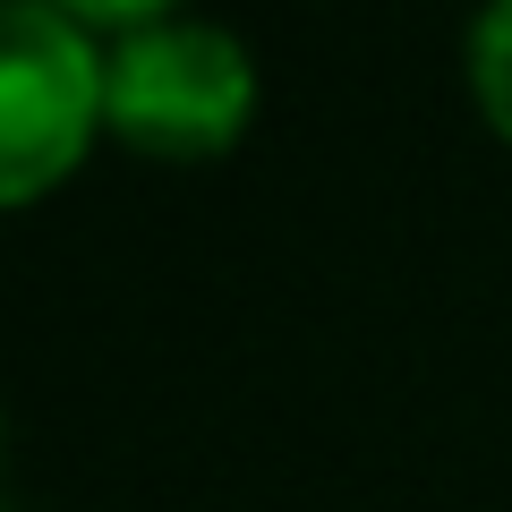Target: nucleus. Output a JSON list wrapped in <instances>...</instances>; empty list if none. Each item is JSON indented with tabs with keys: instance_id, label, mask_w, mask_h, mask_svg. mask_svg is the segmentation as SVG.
Returning <instances> with one entry per match:
<instances>
[{
	"instance_id": "1",
	"label": "nucleus",
	"mask_w": 512,
	"mask_h": 512,
	"mask_svg": "<svg viewBox=\"0 0 512 512\" xmlns=\"http://www.w3.org/2000/svg\"><path fill=\"white\" fill-rule=\"evenodd\" d=\"M256 111V69L222 26L137 18L103 43V120L137 154H222Z\"/></svg>"
},
{
	"instance_id": "2",
	"label": "nucleus",
	"mask_w": 512,
	"mask_h": 512,
	"mask_svg": "<svg viewBox=\"0 0 512 512\" xmlns=\"http://www.w3.org/2000/svg\"><path fill=\"white\" fill-rule=\"evenodd\" d=\"M103 120V52L69 9L0 0V205H26L86 154Z\"/></svg>"
},
{
	"instance_id": "3",
	"label": "nucleus",
	"mask_w": 512,
	"mask_h": 512,
	"mask_svg": "<svg viewBox=\"0 0 512 512\" xmlns=\"http://www.w3.org/2000/svg\"><path fill=\"white\" fill-rule=\"evenodd\" d=\"M470 77H478V103H487V120L512 137V0L478 18V43H470Z\"/></svg>"
}]
</instances>
